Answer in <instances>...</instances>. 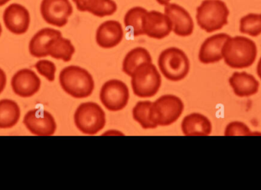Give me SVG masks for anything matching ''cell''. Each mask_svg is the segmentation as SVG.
<instances>
[{
  "label": "cell",
  "instance_id": "obj_1",
  "mask_svg": "<svg viewBox=\"0 0 261 190\" xmlns=\"http://www.w3.org/2000/svg\"><path fill=\"white\" fill-rule=\"evenodd\" d=\"M222 55L228 67L248 68L255 62L257 47L254 41L246 37H230L222 47Z\"/></svg>",
  "mask_w": 261,
  "mask_h": 190
},
{
  "label": "cell",
  "instance_id": "obj_2",
  "mask_svg": "<svg viewBox=\"0 0 261 190\" xmlns=\"http://www.w3.org/2000/svg\"><path fill=\"white\" fill-rule=\"evenodd\" d=\"M61 88L75 99H85L91 96L95 82L90 72L78 66H69L61 70L59 76Z\"/></svg>",
  "mask_w": 261,
  "mask_h": 190
},
{
  "label": "cell",
  "instance_id": "obj_3",
  "mask_svg": "<svg viewBox=\"0 0 261 190\" xmlns=\"http://www.w3.org/2000/svg\"><path fill=\"white\" fill-rule=\"evenodd\" d=\"M229 9L222 0H203L196 9V21L207 33L220 30L228 24Z\"/></svg>",
  "mask_w": 261,
  "mask_h": 190
},
{
  "label": "cell",
  "instance_id": "obj_4",
  "mask_svg": "<svg viewBox=\"0 0 261 190\" xmlns=\"http://www.w3.org/2000/svg\"><path fill=\"white\" fill-rule=\"evenodd\" d=\"M158 67L166 79L172 82H179L188 75L190 62L184 50L172 47L160 53Z\"/></svg>",
  "mask_w": 261,
  "mask_h": 190
},
{
  "label": "cell",
  "instance_id": "obj_5",
  "mask_svg": "<svg viewBox=\"0 0 261 190\" xmlns=\"http://www.w3.org/2000/svg\"><path fill=\"white\" fill-rule=\"evenodd\" d=\"M132 88L134 94L140 98L154 96L161 87V76L152 62L138 66L132 76Z\"/></svg>",
  "mask_w": 261,
  "mask_h": 190
},
{
  "label": "cell",
  "instance_id": "obj_6",
  "mask_svg": "<svg viewBox=\"0 0 261 190\" xmlns=\"http://www.w3.org/2000/svg\"><path fill=\"white\" fill-rule=\"evenodd\" d=\"M73 119L77 129L88 135L97 134L107 124L105 112L100 105L93 102L81 104L75 111Z\"/></svg>",
  "mask_w": 261,
  "mask_h": 190
},
{
  "label": "cell",
  "instance_id": "obj_7",
  "mask_svg": "<svg viewBox=\"0 0 261 190\" xmlns=\"http://www.w3.org/2000/svg\"><path fill=\"white\" fill-rule=\"evenodd\" d=\"M184 104L174 95H164L152 102L150 118L158 126H169L175 123L182 115Z\"/></svg>",
  "mask_w": 261,
  "mask_h": 190
},
{
  "label": "cell",
  "instance_id": "obj_8",
  "mask_svg": "<svg viewBox=\"0 0 261 190\" xmlns=\"http://www.w3.org/2000/svg\"><path fill=\"white\" fill-rule=\"evenodd\" d=\"M128 86L119 79H110L102 85L99 99L102 105L110 112L124 110L129 101Z\"/></svg>",
  "mask_w": 261,
  "mask_h": 190
},
{
  "label": "cell",
  "instance_id": "obj_9",
  "mask_svg": "<svg viewBox=\"0 0 261 190\" xmlns=\"http://www.w3.org/2000/svg\"><path fill=\"white\" fill-rule=\"evenodd\" d=\"M41 16L50 25L62 28L68 22L73 13V6L69 0H42Z\"/></svg>",
  "mask_w": 261,
  "mask_h": 190
},
{
  "label": "cell",
  "instance_id": "obj_10",
  "mask_svg": "<svg viewBox=\"0 0 261 190\" xmlns=\"http://www.w3.org/2000/svg\"><path fill=\"white\" fill-rule=\"evenodd\" d=\"M23 123L35 135L51 136L57 130L55 118L50 113L41 108L28 112Z\"/></svg>",
  "mask_w": 261,
  "mask_h": 190
},
{
  "label": "cell",
  "instance_id": "obj_11",
  "mask_svg": "<svg viewBox=\"0 0 261 190\" xmlns=\"http://www.w3.org/2000/svg\"><path fill=\"white\" fill-rule=\"evenodd\" d=\"M3 21L9 32L15 35H23L30 26V13L22 5L12 3L5 9Z\"/></svg>",
  "mask_w": 261,
  "mask_h": 190
},
{
  "label": "cell",
  "instance_id": "obj_12",
  "mask_svg": "<svg viewBox=\"0 0 261 190\" xmlns=\"http://www.w3.org/2000/svg\"><path fill=\"white\" fill-rule=\"evenodd\" d=\"M143 29L144 35L153 39L161 40L170 35L173 31V24L165 13L155 10L147 11L144 15Z\"/></svg>",
  "mask_w": 261,
  "mask_h": 190
},
{
  "label": "cell",
  "instance_id": "obj_13",
  "mask_svg": "<svg viewBox=\"0 0 261 190\" xmlns=\"http://www.w3.org/2000/svg\"><path fill=\"white\" fill-rule=\"evenodd\" d=\"M164 13L171 20L173 32L179 37L190 36L194 30V22L188 11L176 3H168Z\"/></svg>",
  "mask_w": 261,
  "mask_h": 190
},
{
  "label": "cell",
  "instance_id": "obj_14",
  "mask_svg": "<svg viewBox=\"0 0 261 190\" xmlns=\"http://www.w3.org/2000/svg\"><path fill=\"white\" fill-rule=\"evenodd\" d=\"M12 90L17 96L22 98L33 96L41 88V79L36 73L29 69L18 70L11 82Z\"/></svg>",
  "mask_w": 261,
  "mask_h": 190
},
{
  "label": "cell",
  "instance_id": "obj_15",
  "mask_svg": "<svg viewBox=\"0 0 261 190\" xmlns=\"http://www.w3.org/2000/svg\"><path fill=\"white\" fill-rule=\"evenodd\" d=\"M123 38L122 24L115 20L104 21L96 30V43L102 48H113L122 42Z\"/></svg>",
  "mask_w": 261,
  "mask_h": 190
},
{
  "label": "cell",
  "instance_id": "obj_16",
  "mask_svg": "<svg viewBox=\"0 0 261 190\" xmlns=\"http://www.w3.org/2000/svg\"><path fill=\"white\" fill-rule=\"evenodd\" d=\"M230 37L227 34L220 33L206 38L199 49V61L204 64H215L220 61L223 58L222 47Z\"/></svg>",
  "mask_w": 261,
  "mask_h": 190
},
{
  "label": "cell",
  "instance_id": "obj_17",
  "mask_svg": "<svg viewBox=\"0 0 261 190\" xmlns=\"http://www.w3.org/2000/svg\"><path fill=\"white\" fill-rule=\"evenodd\" d=\"M181 129L184 135L208 136L213 131V125L206 116L194 113L184 117Z\"/></svg>",
  "mask_w": 261,
  "mask_h": 190
},
{
  "label": "cell",
  "instance_id": "obj_18",
  "mask_svg": "<svg viewBox=\"0 0 261 190\" xmlns=\"http://www.w3.org/2000/svg\"><path fill=\"white\" fill-rule=\"evenodd\" d=\"M229 84L234 94L239 97H249L257 93L259 90L258 81L253 75L246 72H236L230 77Z\"/></svg>",
  "mask_w": 261,
  "mask_h": 190
},
{
  "label": "cell",
  "instance_id": "obj_19",
  "mask_svg": "<svg viewBox=\"0 0 261 190\" xmlns=\"http://www.w3.org/2000/svg\"><path fill=\"white\" fill-rule=\"evenodd\" d=\"M80 12H88L99 18L116 13L118 6L113 0H73Z\"/></svg>",
  "mask_w": 261,
  "mask_h": 190
},
{
  "label": "cell",
  "instance_id": "obj_20",
  "mask_svg": "<svg viewBox=\"0 0 261 190\" xmlns=\"http://www.w3.org/2000/svg\"><path fill=\"white\" fill-rule=\"evenodd\" d=\"M62 35L60 31L50 28H44L38 31L29 43V52L32 56L37 58H45L48 56L47 46L49 41L55 37Z\"/></svg>",
  "mask_w": 261,
  "mask_h": 190
},
{
  "label": "cell",
  "instance_id": "obj_21",
  "mask_svg": "<svg viewBox=\"0 0 261 190\" xmlns=\"http://www.w3.org/2000/svg\"><path fill=\"white\" fill-rule=\"evenodd\" d=\"M74 46L67 38H63L62 35L52 38L47 46V55L57 60H61L64 62L71 61L74 55Z\"/></svg>",
  "mask_w": 261,
  "mask_h": 190
},
{
  "label": "cell",
  "instance_id": "obj_22",
  "mask_svg": "<svg viewBox=\"0 0 261 190\" xmlns=\"http://www.w3.org/2000/svg\"><path fill=\"white\" fill-rule=\"evenodd\" d=\"M21 116L19 106L10 99L0 100V128L7 129L18 123Z\"/></svg>",
  "mask_w": 261,
  "mask_h": 190
},
{
  "label": "cell",
  "instance_id": "obj_23",
  "mask_svg": "<svg viewBox=\"0 0 261 190\" xmlns=\"http://www.w3.org/2000/svg\"><path fill=\"white\" fill-rule=\"evenodd\" d=\"M150 62H152V58L148 50L144 47H135L130 50L124 58L122 71L130 76L138 66Z\"/></svg>",
  "mask_w": 261,
  "mask_h": 190
},
{
  "label": "cell",
  "instance_id": "obj_24",
  "mask_svg": "<svg viewBox=\"0 0 261 190\" xmlns=\"http://www.w3.org/2000/svg\"><path fill=\"white\" fill-rule=\"evenodd\" d=\"M147 12V9L144 8L136 6L130 9L125 14L124 18L125 28L133 36L144 35L143 25L144 15Z\"/></svg>",
  "mask_w": 261,
  "mask_h": 190
},
{
  "label": "cell",
  "instance_id": "obj_25",
  "mask_svg": "<svg viewBox=\"0 0 261 190\" xmlns=\"http://www.w3.org/2000/svg\"><path fill=\"white\" fill-rule=\"evenodd\" d=\"M152 102L150 101H140L132 110L133 119L144 129H154L158 127L150 118V108Z\"/></svg>",
  "mask_w": 261,
  "mask_h": 190
},
{
  "label": "cell",
  "instance_id": "obj_26",
  "mask_svg": "<svg viewBox=\"0 0 261 190\" xmlns=\"http://www.w3.org/2000/svg\"><path fill=\"white\" fill-rule=\"evenodd\" d=\"M240 32L251 37L261 35V14L250 13L242 17L240 21Z\"/></svg>",
  "mask_w": 261,
  "mask_h": 190
},
{
  "label": "cell",
  "instance_id": "obj_27",
  "mask_svg": "<svg viewBox=\"0 0 261 190\" xmlns=\"http://www.w3.org/2000/svg\"><path fill=\"white\" fill-rule=\"evenodd\" d=\"M35 67L38 73L45 77L47 80L50 82H53L55 80L57 67L53 62L47 60H41L36 63Z\"/></svg>",
  "mask_w": 261,
  "mask_h": 190
},
{
  "label": "cell",
  "instance_id": "obj_28",
  "mask_svg": "<svg viewBox=\"0 0 261 190\" xmlns=\"http://www.w3.org/2000/svg\"><path fill=\"white\" fill-rule=\"evenodd\" d=\"M251 129L246 124L241 122H233L227 125L225 130V136H250L253 135Z\"/></svg>",
  "mask_w": 261,
  "mask_h": 190
},
{
  "label": "cell",
  "instance_id": "obj_29",
  "mask_svg": "<svg viewBox=\"0 0 261 190\" xmlns=\"http://www.w3.org/2000/svg\"><path fill=\"white\" fill-rule=\"evenodd\" d=\"M6 85V75L5 72L0 68V93L4 90Z\"/></svg>",
  "mask_w": 261,
  "mask_h": 190
},
{
  "label": "cell",
  "instance_id": "obj_30",
  "mask_svg": "<svg viewBox=\"0 0 261 190\" xmlns=\"http://www.w3.org/2000/svg\"><path fill=\"white\" fill-rule=\"evenodd\" d=\"M257 73L261 80V58L260 61H259L258 64H257Z\"/></svg>",
  "mask_w": 261,
  "mask_h": 190
},
{
  "label": "cell",
  "instance_id": "obj_31",
  "mask_svg": "<svg viewBox=\"0 0 261 190\" xmlns=\"http://www.w3.org/2000/svg\"><path fill=\"white\" fill-rule=\"evenodd\" d=\"M160 5H162V6H166V5L170 3V0H156Z\"/></svg>",
  "mask_w": 261,
  "mask_h": 190
},
{
  "label": "cell",
  "instance_id": "obj_32",
  "mask_svg": "<svg viewBox=\"0 0 261 190\" xmlns=\"http://www.w3.org/2000/svg\"><path fill=\"white\" fill-rule=\"evenodd\" d=\"M9 1H10V0H0V7L4 6L6 3H9Z\"/></svg>",
  "mask_w": 261,
  "mask_h": 190
},
{
  "label": "cell",
  "instance_id": "obj_33",
  "mask_svg": "<svg viewBox=\"0 0 261 190\" xmlns=\"http://www.w3.org/2000/svg\"><path fill=\"white\" fill-rule=\"evenodd\" d=\"M2 32H3V28H2L1 24H0V36H1Z\"/></svg>",
  "mask_w": 261,
  "mask_h": 190
}]
</instances>
